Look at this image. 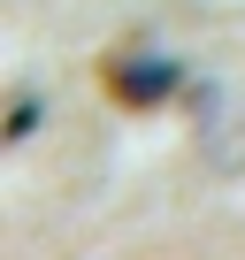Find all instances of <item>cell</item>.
Returning <instances> with one entry per match:
<instances>
[{"mask_svg": "<svg viewBox=\"0 0 245 260\" xmlns=\"http://www.w3.org/2000/svg\"><path fill=\"white\" fill-rule=\"evenodd\" d=\"M176 61H154V54H115L107 61V92L122 100V107H161V100H176Z\"/></svg>", "mask_w": 245, "mask_h": 260, "instance_id": "6da1fadb", "label": "cell"}, {"mask_svg": "<svg viewBox=\"0 0 245 260\" xmlns=\"http://www.w3.org/2000/svg\"><path fill=\"white\" fill-rule=\"evenodd\" d=\"M31 122H39V100H16L8 107V138H31Z\"/></svg>", "mask_w": 245, "mask_h": 260, "instance_id": "7a4b0ae2", "label": "cell"}]
</instances>
